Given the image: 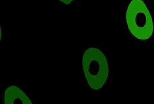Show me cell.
I'll return each instance as SVG.
<instances>
[{
  "instance_id": "obj_1",
  "label": "cell",
  "mask_w": 154,
  "mask_h": 104,
  "mask_svg": "<svg viewBox=\"0 0 154 104\" xmlns=\"http://www.w3.org/2000/svg\"><path fill=\"white\" fill-rule=\"evenodd\" d=\"M83 68L89 86L95 90L102 88L109 75L108 63L102 52L93 47L87 50L83 56Z\"/></svg>"
},
{
  "instance_id": "obj_2",
  "label": "cell",
  "mask_w": 154,
  "mask_h": 104,
  "mask_svg": "<svg viewBox=\"0 0 154 104\" xmlns=\"http://www.w3.org/2000/svg\"><path fill=\"white\" fill-rule=\"evenodd\" d=\"M128 30L137 39L146 40L153 34V25L150 13L142 0H132L127 11Z\"/></svg>"
},
{
  "instance_id": "obj_3",
  "label": "cell",
  "mask_w": 154,
  "mask_h": 104,
  "mask_svg": "<svg viewBox=\"0 0 154 104\" xmlns=\"http://www.w3.org/2000/svg\"><path fill=\"white\" fill-rule=\"evenodd\" d=\"M4 96L5 104H32L26 94L16 86L8 88Z\"/></svg>"
},
{
  "instance_id": "obj_4",
  "label": "cell",
  "mask_w": 154,
  "mask_h": 104,
  "mask_svg": "<svg viewBox=\"0 0 154 104\" xmlns=\"http://www.w3.org/2000/svg\"><path fill=\"white\" fill-rule=\"evenodd\" d=\"M60 1H62V3H64V4H70L72 1H73V0H60Z\"/></svg>"
}]
</instances>
